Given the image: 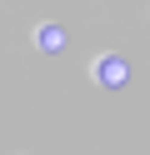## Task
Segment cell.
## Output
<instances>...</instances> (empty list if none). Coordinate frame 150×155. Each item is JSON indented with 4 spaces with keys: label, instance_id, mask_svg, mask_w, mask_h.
I'll return each mask as SVG.
<instances>
[{
    "label": "cell",
    "instance_id": "obj_1",
    "mask_svg": "<svg viewBox=\"0 0 150 155\" xmlns=\"http://www.w3.org/2000/svg\"><path fill=\"white\" fill-rule=\"evenodd\" d=\"M90 75H95L100 85H125L130 70H125V60H120V55H100V60L90 65Z\"/></svg>",
    "mask_w": 150,
    "mask_h": 155
},
{
    "label": "cell",
    "instance_id": "obj_2",
    "mask_svg": "<svg viewBox=\"0 0 150 155\" xmlns=\"http://www.w3.org/2000/svg\"><path fill=\"white\" fill-rule=\"evenodd\" d=\"M60 45H65V35H60L55 25H45V30H40V50H60Z\"/></svg>",
    "mask_w": 150,
    "mask_h": 155
}]
</instances>
